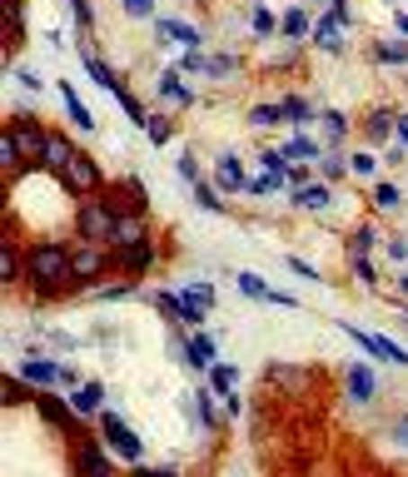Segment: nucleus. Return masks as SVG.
<instances>
[{
	"instance_id": "1",
	"label": "nucleus",
	"mask_w": 408,
	"mask_h": 477,
	"mask_svg": "<svg viewBox=\"0 0 408 477\" xmlns=\"http://www.w3.org/2000/svg\"><path fill=\"white\" fill-rule=\"evenodd\" d=\"M25 278H31L40 294H55V288H60V278H70V249L55 244V239L31 244V254H25Z\"/></svg>"
},
{
	"instance_id": "2",
	"label": "nucleus",
	"mask_w": 408,
	"mask_h": 477,
	"mask_svg": "<svg viewBox=\"0 0 408 477\" xmlns=\"http://www.w3.org/2000/svg\"><path fill=\"white\" fill-rule=\"evenodd\" d=\"M115 229H120V214H115V204H110V199H85V204H80L75 234L85 239V244H110Z\"/></svg>"
},
{
	"instance_id": "3",
	"label": "nucleus",
	"mask_w": 408,
	"mask_h": 477,
	"mask_svg": "<svg viewBox=\"0 0 408 477\" xmlns=\"http://www.w3.org/2000/svg\"><path fill=\"white\" fill-rule=\"evenodd\" d=\"M100 437H105V447H110V453L129 457V463H140V457H145V437L135 433V428H129L120 413H110V408L100 413Z\"/></svg>"
},
{
	"instance_id": "4",
	"label": "nucleus",
	"mask_w": 408,
	"mask_h": 477,
	"mask_svg": "<svg viewBox=\"0 0 408 477\" xmlns=\"http://www.w3.org/2000/svg\"><path fill=\"white\" fill-rule=\"evenodd\" d=\"M150 304L160 308V314L170 318V323H184V329H200L204 318H209V308L194 304V298L184 294V288H164V294H150Z\"/></svg>"
},
{
	"instance_id": "5",
	"label": "nucleus",
	"mask_w": 408,
	"mask_h": 477,
	"mask_svg": "<svg viewBox=\"0 0 408 477\" xmlns=\"http://www.w3.org/2000/svg\"><path fill=\"white\" fill-rule=\"evenodd\" d=\"M5 135L15 139L21 159H31V164H45V145H50V135L40 129V119H35V115H15L11 125H5Z\"/></svg>"
},
{
	"instance_id": "6",
	"label": "nucleus",
	"mask_w": 408,
	"mask_h": 477,
	"mask_svg": "<svg viewBox=\"0 0 408 477\" xmlns=\"http://www.w3.org/2000/svg\"><path fill=\"white\" fill-rule=\"evenodd\" d=\"M21 378L31 383V388H65V393L80 388L75 373L65 368L60 358H25V363H21Z\"/></svg>"
},
{
	"instance_id": "7",
	"label": "nucleus",
	"mask_w": 408,
	"mask_h": 477,
	"mask_svg": "<svg viewBox=\"0 0 408 477\" xmlns=\"http://www.w3.org/2000/svg\"><path fill=\"white\" fill-rule=\"evenodd\" d=\"M170 349H174V358H180L184 368H194V373H209V368H215V358H219V343L209 339V333H194V339H174Z\"/></svg>"
},
{
	"instance_id": "8",
	"label": "nucleus",
	"mask_w": 408,
	"mask_h": 477,
	"mask_svg": "<svg viewBox=\"0 0 408 477\" xmlns=\"http://www.w3.org/2000/svg\"><path fill=\"white\" fill-rule=\"evenodd\" d=\"M60 184H65L70 194H95V190H100V159L85 155V149H75V159L60 170Z\"/></svg>"
},
{
	"instance_id": "9",
	"label": "nucleus",
	"mask_w": 408,
	"mask_h": 477,
	"mask_svg": "<svg viewBox=\"0 0 408 477\" xmlns=\"http://www.w3.org/2000/svg\"><path fill=\"white\" fill-rule=\"evenodd\" d=\"M105 244H85V239H80L75 249H70V278H75V284H95L100 274H105Z\"/></svg>"
},
{
	"instance_id": "10",
	"label": "nucleus",
	"mask_w": 408,
	"mask_h": 477,
	"mask_svg": "<svg viewBox=\"0 0 408 477\" xmlns=\"http://www.w3.org/2000/svg\"><path fill=\"white\" fill-rule=\"evenodd\" d=\"M339 329H344V333H349V339H354L364 353H374V358L394 363V368H408V353L398 349L394 339H384V333H364V329H354V323H339Z\"/></svg>"
},
{
	"instance_id": "11",
	"label": "nucleus",
	"mask_w": 408,
	"mask_h": 477,
	"mask_svg": "<svg viewBox=\"0 0 408 477\" xmlns=\"http://www.w3.org/2000/svg\"><path fill=\"white\" fill-rule=\"evenodd\" d=\"M75 473L80 477H115L110 453H105V437H80L75 443Z\"/></svg>"
},
{
	"instance_id": "12",
	"label": "nucleus",
	"mask_w": 408,
	"mask_h": 477,
	"mask_svg": "<svg viewBox=\"0 0 408 477\" xmlns=\"http://www.w3.org/2000/svg\"><path fill=\"white\" fill-rule=\"evenodd\" d=\"M344 388H349V403H374L378 398V378H374V368L368 363H349L344 368Z\"/></svg>"
},
{
	"instance_id": "13",
	"label": "nucleus",
	"mask_w": 408,
	"mask_h": 477,
	"mask_svg": "<svg viewBox=\"0 0 408 477\" xmlns=\"http://www.w3.org/2000/svg\"><path fill=\"white\" fill-rule=\"evenodd\" d=\"M244 184H249V174H244V164H239V155H219L215 159V190L219 194H244Z\"/></svg>"
},
{
	"instance_id": "14",
	"label": "nucleus",
	"mask_w": 408,
	"mask_h": 477,
	"mask_svg": "<svg viewBox=\"0 0 408 477\" xmlns=\"http://www.w3.org/2000/svg\"><path fill=\"white\" fill-rule=\"evenodd\" d=\"M155 35H160V45H180V50H200L204 35L194 31L190 21H160L155 25Z\"/></svg>"
},
{
	"instance_id": "15",
	"label": "nucleus",
	"mask_w": 408,
	"mask_h": 477,
	"mask_svg": "<svg viewBox=\"0 0 408 477\" xmlns=\"http://www.w3.org/2000/svg\"><path fill=\"white\" fill-rule=\"evenodd\" d=\"M70 408H75L80 418H100L105 413V383H80V388H70Z\"/></svg>"
},
{
	"instance_id": "16",
	"label": "nucleus",
	"mask_w": 408,
	"mask_h": 477,
	"mask_svg": "<svg viewBox=\"0 0 408 477\" xmlns=\"http://www.w3.org/2000/svg\"><path fill=\"white\" fill-rule=\"evenodd\" d=\"M160 100H164V105H180V110L194 105V90L184 85V70H180V65L160 75Z\"/></svg>"
},
{
	"instance_id": "17",
	"label": "nucleus",
	"mask_w": 408,
	"mask_h": 477,
	"mask_svg": "<svg viewBox=\"0 0 408 477\" xmlns=\"http://www.w3.org/2000/svg\"><path fill=\"white\" fill-rule=\"evenodd\" d=\"M120 254V269H125L129 278H145L150 274V264H155V244L145 239V244H129V249H115Z\"/></svg>"
},
{
	"instance_id": "18",
	"label": "nucleus",
	"mask_w": 408,
	"mask_h": 477,
	"mask_svg": "<svg viewBox=\"0 0 408 477\" xmlns=\"http://www.w3.org/2000/svg\"><path fill=\"white\" fill-rule=\"evenodd\" d=\"M314 45H319L324 55H339L344 50V21H339V15H324V21L314 25Z\"/></svg>"
},
{
	"instance_id": "19",
	"label": "nucleus",
	"mask_w": 408,
	"mask_h": 477,
	"mask_svg": "<svg viewBox=\"0 0 408 477\" xmlns=\"http://www.w3.org/2000/svg\"><path fill=\"white\" fill-rule=\"evenodd\" d=\"M80 55H85V70H90V80H95L100 90H110V95H120V90H125V80H120V75L110 70V65L100 60L95 50H80Z\"/></svg>"
},
{
	"instance_id": "20",
	"label": "nucleus",
	"mask_w": 408,
	"mask_h": 477,
	"mask_svg": "<svg viewBox=\"0 0 408 477\" xmlns=\"http://www.w3.org/2000/svg\"><path fill=\"white\" fill-rule=\"evenodd\" d=\"M284 159H289V164H314V159H324V149L314 135H299V129H294V139L284 145Z\"/></svg>"
},
{
	"instance_id": "21",
	"label": "nucleus",
	"mask_w": 408,
	"mask_h": 477,
	"mask_svg": "<svg viewBox=\"0 0 408 477\" xmlns=\"http://www.w3.org/2000/svg\"><path fill=\"white\" fill-rule=\"evenodd\" d=\"M279 35H284V40H294V45L309 40V35H314L309 11H299V5H294V11H284V15H279Z\"/></svg>"
},
{
	"instance_id": "22",
	"label": "nucleus",
	"mask_w": 408,
	"mask_h": 477,
	"mask_svg": "<svg viewBox=\"0 0 408 477\" xmlns=\"http://www.w3.org/2000/svg\"><path fill=\"white\" fill-rule=\"evenodd\" d=\"M25 45V5L21 0H5V50Z\"/></svg>"
},
{
	"instance_id": "23",
	"label": "nucleus",
	"mask_w": 408,
	"mask_h": 477,
	"mask_svg": "<svg viewBox=\"0 0 408 477\" xmlns=\"http://www.w3.org/2000/svg\"><path fill=\"white\" fill-rule=\"evenodd\" d=\"M329 199H333L329 184H304V190H294V204H299L304 214H324V209H329Z\"/></svg>"
},
{
	"instance_id": "24",
	"label": "nucleus",
	"mask_w": 408,
	"mask_h": 477,
	"mask_svg": "<svg viewBox=\"0 0 408 477\" xmlns=\"http://www.w3.org/2000/svg\"><path fill=\"white\" fill-rule=\"evenodd\" d=\"M394 125H398V115H394V110H374V115L364 119V135H368V145H384V139L394 135Z\"/></svg>"
},
{
	"instance_id": "25",
	"label": "nucleus",
	"mask_w": 408,
	"mask_h": 477,
	"mask_svg": "<svg viewBox=\"0 0 408 477\" xmlns=\"http://www.w3.org/2000/svg\"><path fill=\"white\" fill-rule=\"evenodd\" d=\"M150 234H145V219H125L120 214V229H115V239H110V249H129V244H145Z\"/></svg>"
},
{
	"instance_id": "26",
	"label": "nucleus",
	"mask_w": 408,
	"mask_h": 477,
	"mask_svg": "<svg viewBox=\"0 0 408 477\" xmlns=\"http://www.w3.org/2000/svg\"><path fill=\"white\" fill-rule=\"evenodd\" d=\"M378 239H384V234H378L374 224H359V229L349 234V254H354V259H368V254L378 249Z\"/></svg>"
},
{
	"instance_id": "27",
	"label": "nucleus",
	"mask_w": 408,
	"mask_h": 477,
	"mask_svg": "<svg viewBox=\"0 0 408 477\" xmlns=\"http://www.w3.org/2000/svg\"><path fill=\"white\" fill-rule=\"evenodd\" d=\"M60 105H65V115L75 119V129H95V119H90V110L80 105V95H75V90H70V85H65V80H60Z\"/></svg>"
},
{
	"instance_id": "28",
	"label": "nucleus",
	"mask_w": 408,
	"mask_h": 477,
	"mask_svg": "<svg viewBox=\"0 0 408 477\" xmlns=\"http://www.w3.org/2000/svg\"><path fill=\"white\" fill-rule=\"evenodd\" d=\"M70 159H75V145H70L65 135H50V145H45V164H50V170L60 174L65 164H70Z\"/></svg>"
},
{
	"instance_id": "29",
	"label": "nucleus",
	"mask_w": 408,
	"mask_h": 477,
	"mask_svg": "<svg viewBox=\"0 0 408 477\" xmlns=\"http://www.w3.org/2000/svg\"><path fill=\"white\" fill-rule=\"evenodd\" d=\"M284 125V110L269 105V100H259V105H249V129H274Z\"/></svg>"
},
{
	"instance_id": "30",
	"label": "nucleus",
	"mask_w": 408,
	"mask_h": 477,
	"mask_svg": "<svg viewBox=\"0 0 408 477\" xmlns=\"http://www.w3.org/2000/svg\"><path fill=\"white\" fill-rule=\"evenodd\" d=\"M374 65H408V40H378L374 45Z\"/></svg>"
},
{
	"instance_id": "31",
	"label": "nucleus",
	"mask_w": 408,
	"mask_h": 477,
	"mask_svg": "<svg viewBox=\"0 0 408 477\" xmlns=\"http://www.w3.org/2000/svg\"><path fill=\"white\" fill-rule=\"evenodd\" d=\"M279 110H284V119H289V125H309V119H314V105L304 95H284Z\"/></svg>"
},
{
	"instance_id": "32",
	"label": "nucleus",
	"mask_w": 408,
	"mask_h": 477,
	"mask_svg": "<svg viewBox=\"0 0 408 477\" xmlns=\"http://www.w3.org/2000/svg\"><path fill=\"white\" fill-rule=\"evenodd\" d=\"M368 204H374L378 214H394V209H398V184H394V180H378L374 194H368Z\"/></svg>"
},
{
	"instance_id": "33",
	"label": "nucleus",
	"mask_w": 408,
	"mask_h": 477,
	"mask_svg": "<svg viewBox=\"0 0 408 477\" xmlns=\"http://www.w3.org/2000/svg\"><path fill=\"white\" fill-rule=\"evenodd\" d=\"M274 190H284V174H249V184H244V194L249 199H264V194H274Z\"/></svg>"
},
{
	"instance_id": "34",
	"label": "nucleus",
	"mask_w": 408,
	"mask_h": 477,
	"mask_svg": "<svg viewBox=\"0 0 408 477\" xmlns=\"http://www.w3.org/2000/svg\"><path fill=\"white\" fill-rule=\"evenodd\" d=\"M249 25H254V35H259V40H274V35H279V15H274V11H264V5H254Z\"/></svg>"
},
{
	"instance_id": "35",
	"label": "nucleus",
	"mask_w": 408,
	"mask_h": 477,
	"mask_svg": "<svg viewBox=\"0 0 408 477\" xmlns=\"http://www.w3.org/2000/svg\"><path fill=\"white\" fill-rule=\"evenodd\" d=\"M190 398H194V408H200V423L215 433V428L225 423V418H219V408H215V393H190Z\"/></svg>"
},
{
	"instance_id": "36",
	"label": "nucleus",
	"mask_w": 408,
	"mask_h": 477,
	"mask_svg": "<svg viewBox=\"0 0 408 477\" xmlns=\"http://www.w3.org/2000/svg\"><path fill=\"white\" fill-rule=\"evenodd\" d=\"M319 119H324V135H329L333 145H339V139L349 135V115H344V110H324Z\"/></svg>"
},
{
	"instance_id": "37",
	"label": "nucleus",
	"mask_w": 408,
	"mask_h": 477,
	"mask_svg": "<svg viewBox=\"0 0 408 477\" xmlns=\"http://www.w3.org/2000/svg\"><path fill=\"white\" fill-rule=\"evenodd\" d=\"M319 174H324V184H333V180H344V174H354V170H349L344 155H324L319 159Z\"/></svg>"
},
{
	"instance_id": "38",
	"label": "nucleus",
	"mask_w": 408,
	"mask_h": 477,
	"mask_svg": "<svg viewBox=\"0 0 408 477\" xmlns=\"http://www.w3.org/2000/svg\"><path fill=\"white\" fill-rule=\"evenodd\" d=\"M235 278H239V294H249V298H259V304H269V294H274V288H269L259 274H235Z\"/></svg>"
},
{
	"instance_id": "39",
	"label": "nucleus",
	"mask_w": 408,
	"mask_h": 477,
	"mask_svg": "<svg viewBox=\"0 0 408 477\" xmlns=\"http://www.w3.org/2000/svg\"><path fill=\"white\" fill-rule=\"evenodd\" d=\"M95 298L115 304V298H145V294H140V284H105V288H95Z\"/></svg>"
},
{
	"instance_id": "40",
	"label": "nucleus",
	"mask_w": 408,
	"mask_h": 477,
	"mask_svg": "<svg viewBox=\"0 0 408 477\" xmlns=\"http://www.w3.org/2000/svg\"><path fill=\"white\" fill-rule=\"evenodd\" d=\"M194 204H200L204 214L225 209V199H219V190H215V184H194Z\"/></svg>"
},
{
	"instance_id": "41",
	"label": "nucleus",
	"mask_w": 408,
	"mask_h": 477,
	"mask_svg": "<svg viewBox=\"0 0 408 477\" xmlns=\"http://www.w3.org/2000/svg\"><path fill=\"white\" fill-rule=\"evenodd\" d=\"M145 135H150V145H170L174 139V125L164 115H150V125H145Z\"/></svg>"
},
{
	"instance_id": "42",
	"label": "nucleus",
	"mask_w": 408,
	"mask_h": 477,
	"mask_svg": "<svg viewBox=\"0 0 408 477\" xmlns=\"http://www.w3.org/2000/svg\"><path fill=\"white\" fill-rule=\"evenodd\" d=\"M174 174H180V180L190 184V190H194V184H204V180H200V164H194V155H190V149H184V155L174 159Z\"/></svg>"
},
{
	"instance_id": "43",
	"label": "nucleus",
	"mask_w": 408,
	"mask_h": 477,
	"mask_svg": "<svg viewBox=\"0 0 408 477\" xmlns=\"http://www.w3.org/2000/svg\"><path fill=\"white\" fill-rule=\"evenodd\" d=\"M235 378H239V373L229 368V363H215V368H209V388H215V393H229V388H235Z\"/></svg>"
},
{
	"instance_id": "44",
	"label": "nucleus",
	"mask_w": 408,
	"mask_h": 477,
	"mask_svg": "<svg viewBox=\"0 0 408 477\" xmlns=\"http://www.w3.org/2000/svg\"><path fill=\"white\" fill-rule=\"evenodd\" d=\"M0 284L15 288V244L5 239V249H0Z\"/></svg>"
},
{
	"instance_id": "45",
	"label": "nucleus",
	"mask_w": 408,
	"mask_h": 477,
	"mask_svg": "<svg viewBox=\"0 0 408 477\" xmlns=\"http://www.w3.org/2000/svg\"><path fill=\"white\" fill-rule=\"evenodd\" d=\"M120 11H125L129 21H150V15H155V0H120Z\"/></svg>"
},
{
	"instance_id": "46",
	"label": "nucleus",
	"mask_w": 408,
	"mask_h": 477,
	"mask_svg": "<svg viewBox=\"0 0 408 477\" xmlns=\"http://www.w3.org/2000/svg\"><path fill=\"white\" fill-rule=\"evenodd\" d=\"M349 170L364 174V180H368V174H378V159L368 155V149H359V155H349Z\"/></svg>"
},
{
	"instance_id": "47",
	"label": "nucleus",
	"mask_w": 408,
	"mask_h": 477,
	"mask_svg": "<svg viewBox=\"0 0 408 477\" xmlns=\"http://www.w3.org/2000/svg\"><path fill=\"white\" fill-rule=\"evenodd\" d=\"M70 11H75V25H80V31H95V11H90V0H70Z\"/></svg>"
},
{
	"instance_id": "48",
	"label": "nucleus",
	"mask_w": 408,
	"mask_h": 477,
	"mask_svg": "<svg viewBox=\"0 0 408 477\" xmlns=\"http://www.w3.org/2000/svg\"><path fill=\"white\" fill-rule=\"evenodd\" d=\"M15 159H21V149H15V139H11V135H0V170L11 174V170H15Z\"/></svg>"
},
{
	"instance_id": "49",
	"label": "nucleus",
	"mask_w": 408,
	"mask_h": 477,
	"mask_svg": "<svg viewBox=\"0 0 408 477\" xmlns=\"http://www.w3.org/2000/svg\"><path fill=\"white\" fill-rule=\"evenodd\" d=\"M259 164H264L269 174H284V170H289V159H284V149H264V155H259Z\"/></svg>"
},
{
	"instance_id": "50",
	"label": "nucleus",
	"mask_w": 408,
	"mask_h": 477,
	"mask_svg": "<svg viewBox=\"0 0 408 477\" xmlns=\"http://www.w3.org/2000/svg\"><path fill=\"white\" fill-rule=\"evenodd\" d=\"M289 274H294V278H309V284H324V278H319V269H314V264H304L299 254H289Z\"/></svg>"
},
{
	"instance_id": "51",
	"label": "nucleus",
	"mask_w": 408,
	"mask_h": 477,
	"mask_svg": "<svg viewBox=\"0 0 408 477\" xmlns=\"http://www.w3.org/2000/svg\"><path fill=\"white\" fill-rule=\"evenodd\" d=\"M184 288V294H190L194 298V304H204V308H215V288H209V284H180Z\"/></svg>"
},
{
	"instance_id": "52",
	"label": "nucleus",
	"mask_w": 408,
	"mask_h": 477,
	"mask_svg": "<svg viewBox=\"0 0 408 477\" xmlns=\"http://www.w3.org/2000/svg\"><path fill=\"white\" fill-rule=\"evenodd\" d=\"M388 259H398V264H408V239H404V234H388Z\"/></svg>"
},
{
	"instance_id": "53",
	"label": "nucleus",
	"mask_w": 408,
	"mask_h": 477,
	"mask_svg": "<svg viewBox=\"0 0 408 477\" xmlns=\"http://www.w3.org/2000/svg\"><path fill=\"white\" fill-rule=\"evenodd\" d=\"M354 278H364V284H378V274H374V264H368V259H354Z\"/></svg>"
},
{
	"instance_id": "54",
	"label": "nucleus",
	"mask_w": 408,
	"mask_h": 477,
	"mask_svg": "<svg viewBox=\"0 0 408 477\" xmlns=\"http://www.w3.org/2000/svg\"><path fill=\"white\" fill-rule=\"evenodd\" d=\"M219 398H225V413H235V418H239V413H244V398H239V393H235V388H229V393H219Z\"/></svg>"
},
{
	"instance_id": "55",
	"label": "nucleus",
	"mask_w": 408,
	"mask_h": 477,
	"mask_svg": "<svg viewBox=\"0 0 408 477\" xmlns=\"http://www.w3.org/2000/svg\"><path fill=\"white\" fill-rule=\"evenodd\" d=\"M21 85H25V90H40V75L25 70V65H21Z\"/></svg>"
},
{
	"instance_id": "56",
	"label": "nucleus",
	"mask_w": 408,
	"mask_h": 477,
	"mask_svg": "<svg viewBox=\"0 0 408 477\" xmlns=\"http://www.w3.org/2000/svg\"><path fill=\"white\" fill-rule=\"evenodd\" d=\"M394 135H398V145H408V115H398V125H394Z\"/></svg>"
},
{
	"instance_id": "57",
	"label": "nucleus",
	"mask_w": 408,
	"mask_h": 477,
	"mask_svg": "<svg viewBox=\"0 0 408 477\" xmlns=\"http://www.w3.org/2000/svg\"><path fill=\"white\" fill-rule=\"evenodd\" d=\"M394 437H398V443H408V418H398V423H394Z\"/></svg>"
},
{
	"instance_id": "58",
	"label": "nucleus",
	"mask_w": 408,
	"mask_h": 477,
	"mask_svg": "<svg viewBox=\"0 0 408 477\" xmlns=\"http://www.w3.org/2000/svg\"><path fill=\"white\" fill-rule=\"evenodd\" d=\"M398 35H404V40H408V11L398 15Z\"/></svg>"
},
{
	"instance_id": "59",
	"label": "nucleus",
	"mask_w": 408,
	"mask_h": 477,
	"mask_svg": "<svg viewBox=\"0 0 408 477\" xmlns=\"http://www.w3.org/2000/svg\"><path fill=\"white\" fill-rule=\"evenodd\" d=\"M398 294L408 298V269H404V274H398Z\"/></svg>"
}]
</instances>
